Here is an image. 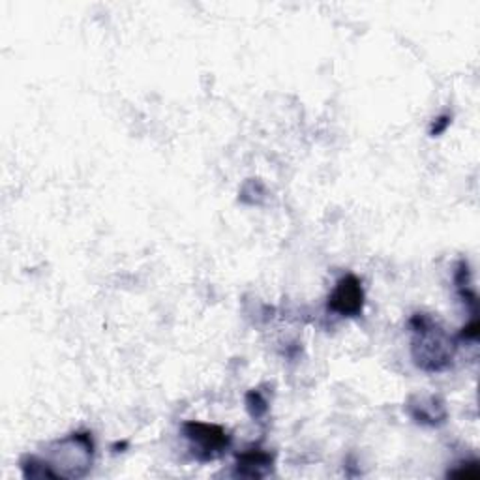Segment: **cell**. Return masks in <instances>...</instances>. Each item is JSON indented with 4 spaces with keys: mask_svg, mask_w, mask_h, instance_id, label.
<instances>
[{
    "mask_svg": "<svg viewBox=\"0 0 480 480\" xmlns=\"http://www.w3.org/2000/svg\"><path fill=\"white\" fill-rule=\"evenodd\" d=\"M364 306V289L362 284L353 274L341 278L329 296V308L338 315L355 317Z\"/></svg>",
    "mask_w": 480,
    "mask_h": 480,
    "instance_id": "cell-3",
    "label": "cell"
},
{
    "mask_svg": "<svg viewBox=\"0 0 480 480\" xmlns=\"http://www.w3.org/2000/svg\"><path fill=\"white\" fill-rule=\"evenodd\" d=\"M413 329V358L426 372H441L452 360V344L443 329L430 315L419 313L411 319Z\"/></svg>",
    "mask_w": 480,
    "mask_h": 480,
    "instance_id": "cell-1",
    "label": "cell"
},
{
    "mask_svg": "<svg viewBox=\"0 0 480 480\" xmlns=\"http://www.w3.org/2000/svg\"><path fill=\"white\" fill-rule=\"evenodd\" d=\"M450 124V121H448V117H441V119H438V126H433L431 128V135H439L441 131H445V128Z\"/></svg>",
    "mask_w": 480,
    "mask_h": 480,
    "instance_id": "cell-6",
    "label": "cell"
},
{
    "mask_svg": "<svg viewBox=\"0 0 480 480\" xmlns=\"http://www.w3.org/2000/svg\"><path fill=\"white\" fill-rule=\"evenodd\" d=\"M185 433L201 460L218 458L231 441L223 428L204 422H188L185 426Z\"/></svg>",
    "mask_w": 480,
    "mask_h": 480,
    "instance_id": "cell-2",
    "label": "cell"
},
{
    "mask_svg": "<svg viewBox=\"0 0 480 480\" xmlns=\"http://www.w3.org/2000/svg\"><path fill=\"white\" fill-rule=\"evenodd\" d=\"M272 471V456L261 448L242 452L237 458V475L248 478H263Z\"/></svg>",
    "mask_w": 480,
    "mask_h": 480,
    "instance_id": "cell-4",
    "label": "cell"
},
{
    "mask_svg": "<svg viewBox=\"0 0 480 480\" xmlns=\"http://www.w3.org/2000/svg\"><path fill=\"white\" fill-rule=\"evenodd\" d=\"M448 476H466V478H476L478 476V466L476 462H467V464H462L456 469L448 471Z\"/></svg>",
    "mask_w": 480,
    "mask_h": 480,
    "instance_id": "cell-5",
    "label": "cell"
}]
</instances>
